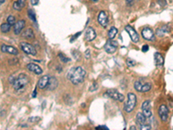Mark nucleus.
I'll list each match as a JSON object with an SVG mask.
<instances>
[{
	"mask_svg": "<svg viewBox=\"0 0 173 130\" xmlns=\"http://www.w3.org/2000/svg\"><path fill=\"white\" fill-rule=\"evenodd\" d=\"M86 76H87V72L81 66H76V67L70 69L67 75V79L70 81L71 83H73L74 85H79V84L82 83L84 82Z\"/></svg>",
	"mask_w": 173,
	"mask_h": 130,
	"instance_id": "obj_1",
	"label": "nucleus"
},
{
	"mask_svg": "<svg viewBox=\"0 0 173 130\" xmlns=\"http://www.w3.org/2000/svg\"><path fill=\"white\" fill-rule=\"evenodd\" d=\"M29 82V77L25 74L21 73L17 76V77L14 78L11 84L13 85V89L16 92H17L18 94H21L24 91Z\"/></svg>",
	"mask_w": 173,
	"mask_h": 130,
	"instance_id": "obj_2",
	"label": "nucleus"
},
{
	"mask_svg": "<svg viewBox=\"0 0 173 130\" xmlns=\"http://www.w3.org/2000/svg\"><path fill=\"white\" fill-rule=\"evenodd\" d=\"M137 105V96L133 93H129L127 95V99L124 103V110L126 113H131L134 110Z\"/></svg>",
	"mask_w": 173,
	"mask_h": 130,
	"instance_id": "obj_3",
	"label": "nucleus"
},
{
	"mask_svg": "<svg viewBox=\"0 0 173 130\" xmlns=\"http://www.w3.org/2000/svg\"><path fill=\"white\" fill-rule=\"evenodd\" d=\"M19 46H20V48H21V50H22L26 55L35 56L37 55V50L35 49V47H34L32 44H30V43H27V42H21L20 44H19Z\"/></svg>",
	"mask_w": 173,
	"mask_h": 130,
	"instance_id": "obj_4",
	"label": "nucleus"
},
{
	"mask_svg": "<svg viewBox=\"0 0 173 130\" xmlns=\"http://www.w3.org/2000/svg\"><path fill=\"white\" fill-rule=\"evenodd\" d=\"M105 95H107L108 97H110V98H112L113 100L117 101V102H124V100H125V95L123 94L119 93L116 89H109L107 90Z\"/></svg>",
	"mask_w": 173,
	"mask_h": 130,
	"instance_id": "obj_5",
	"label": "nucleus"
},
{
	"mask_svg": "<svg viewBox=\"0 0 173 130\" xmlns=\"http://www.w3.org/2000/svg\"><path fill=\"white\" fill-rule=\"evenodd\" d=\"M134 89L138 91V92H148L149 90H151V84L150 83H144L141 82L140 80H138L134 83Z\"/></svg>",
	"mask_w": 173,
	"mask_h": 130,
	"instance_id": "obj_6",
	"label": "nucleus"
},
{
	"mask_svg": "<svg viewBox=\"0 0 173 130\" xmlns=\"http://www.w3.org/2000/svg\"><path fill=\"white\" fill-rule=\"evenodd\" d=\"M118 43L116 41H113V39H109L107 43L104 46V49H105V51L108 54H113L116 52L117 49H118Z\"/></svg>",
	"mask_w": 173,
	"mask_h": 130,
	"instance_id": "obj_7",
	"label": "nucleus"
},
{
	"mask_svg": "<svg viewBox=\"0 0 173 130\" xmlns=\"http://www.w3.org/2000/svg\"><path fill=\"white\" fill-rule=\"evenodd\" d=\"M125 30L128 33V35L130 36V38L132 39V41L135 43L140 42V36L137 33V31L135 30L134 28H132L131 25H126L125 27Z\"/></svg>",
	"mask_w": 173,
	"mask_h": 130,
	"instance_id": "obj_8",
	"label": "nucleus"
},
{
	"mask_svg": "<svg viewBox=\"0 0 173 130\" xmlns=\"http://www.w3.org/2000/svg\"><path fill=\"white\" fill-rule=\"evenodd\" d=\"M142 114L148 119L151 118L152 116L151 108V101L146 100L142 104Z\"/></svg>",
	"mask_w": 173,
	"mask_h": 130,
	"instance_id": "obj_9",
	"label": "nucleus"
},
{
	"mask_svg": "<svg viewBox=\"0 0 173 130\" xmlns=\"http://www.w3.org/2000/svg\"><path fill=\"white\" fill-rule=\"evenodd\" d=\"M169 108L166 105L163 104L159 108V116L162 121H166L169 118Z\"/></svg>",
	"mask_w": 173,
	"mask_h": 130,
	"instance_id": "obj_10",
	"label": "nucleus"
},
{
	"mask_svg": "<svg viewBox=\"0 0 173 130\" xmlns=\"http://www.w3.org/2000/svg\"><path fill=\"white\" fill-rule=\"evenodd\" d=\"M98 23L103 27V28H106L108 24V16L107 14L106 11H101L99 15H98Z\"/></svg>",
	"mask_w": 173,
	"mask_h": 130,
	"instance_id": "obj_11",
	"label": "nucleus"
},
{
	"mask_svg": "<svg viewBox=\"0 0 173 130\" xmlns=\"http://www.w3.org/2000/svg\"><path fill=\"white\" fill-rule=\"evenodd\" d=\"M142 37L144 39L147 40V41H153L155 39L154 32L149 27H145L142 30Z\"/></svg>",
	"mask_w": 173,
	"mask_h": 130,
	"instance_id": "obj_12",
	"label": "nucleus"
},
{
	"mask_svg": "<svg viewBox=\"0 0 173 130\" xmlns=\"http://www.w3.org/2000/svg\"><path fill=\"white\" fill-rule=\"evenodd\" d=\"M1 51L3 53H7V54H10V55H13V56L18 55V51H17V49L11 46V45L3 44L1 46Z\"/></svg>",
	"mask_w": 173,
	"mask_h": 130,
	"instance_id": "obj_13",
	"label": "nucleus"
},
{
	"mask_svg": "<svg viewBox=\"0 0 173 130\" xmlns=\"http://www.w3.org/2000/svg\"><path fill=\"white\" fill-rule=\"evenodd\" d=\"M27 69L28 70H29L30 72L34 73V74H36V75H41L43 74V70L42 68L39 66V65L36 64V63H34V62H29L27 64Z\"/></svg>",
	"mask_w": 173,
	"mask_h": 130,
	"instance_id": "obj_14",
	"label": "nucleus"
},
{
	"mask_svg": "<svg viewBox=\"0 0 173 130\" xmlns=\"http://www.w3.org/2000/svg\"><path fill=\"white\" fill-rule=\"evenodd\" d=\"M96 32L94 28L88 27L85 32V39L88 42H92L96 38Z\"/></svg>",
	"mask_w": 173,
	"mask_h": 130,
	"instance_id": "obj_15",
	"label": "nucleus"
},
{
	"mask_svg": "<svg viewBox=\"0 0 173 130\" xmlns=\"http://www.w3.org/2000/svg\"><path fill=\"white\" fill-rule=\"evenodd\" d=\"M57 86H58V81H57L56 77H55V76L49 77L46 89L49 91H52V90H55L57 88Z\"/></svg>",
	"mask_w": 173,
	"mask_h": 130,
	"instance_id": "obj_16",
	"label": "nucleus"
},
{
	"mask_svg": "<svg viewBox=\"0 0 173 130\" xmlns=\"http://www.w3.org/2000/svg\"><path fill=\"white\" fill-rule=\"evenodd\" d=\"M24 25H25V21L24 20H19L15 23L14 24V33L16 35H19L23 29L24 28Z\"/></svg>",
	"mask_w": 173,
	"mask_h": 130,
	"instance_id": "obj_17",
	"label": "nucleus"
},
{
	"mask_svg": "<svg viewBox=\"0 0 173 130\" xmlns=\"http://www.w3.org/2000/svg\"><path fill=\"white\" fill-rule=\"evenodd\" d=\"M48 78H49V76L46 75V76H42V77L38 80L37 87H38L40 89H44L47 88V85H48Z\"/></svg>",
	"mask_w": 173,
	"mask_h": 130,
	"instance_id": "obj_18",
	"label": "nucleus"
},
{
	"mask_svg": "<svg viewBox=\"0 0 173 130\" xmlns=\"http://www.w3.org/2000/svg\"><path fill=\"white\" fill-rule=\"evenodd\" d=\"M146 117L143 115L142 113H138L137 114V116H136V123L137 125H138V127L143 126L146 123Z\"/></svg>",
	"mask_w": 173,
	"mask_h": 130,
	"instance_id": "obj_19",
	"label": "nucleus"
},
{
	"mask_svg": "<svg viewBox=\"0 0 173 130\" xmlns=\"http://www.w3.org/2000/svg\"><path fill=\"white\" fill-rule=\"evenodd\" d=\"M154 60H155V64L158 67H162L164 65V57L159 52H156L154 54Z\"/></svg>",
	"mask_w": 173,
	"mask_h": 130,
	"instance_id": "obj_20",
	"label": "nucleus"
},
{
	"mask_svg": "<svg viewBox=\"0 0 173 130\" xmlns=\"http://www.w3.org/2000/svg\"><path fill=\"white\" fill-rule=\"evenodd\" d=\"M169 31H170L169 26H168V25H164V26L159 28L157 30H156V34H157L159 37H164L165 34L169 33Z\"/></svg>",
	"mask_w": 173,
	"mask_h": 130,
	"instance_id": "obj_21",
	"label": "nucleus"
},
{
	"mask_svg": "<svg viewBox=\"0 0 173 130\" xmlns=\"http://www.w3.org/2000/svg\"><path fill=\"white\" fill-rule=\"evenodd\" d=\"M25 5V0H17V1L14 2L13 8L16 11H21Z\"/></svg>",
	"mask_w": 173,
	"mask_h": 130,
	"instance_id": "obj_22",
	"label": "nucleus"
},
{
	"mask_svg": "<svg viewBox=\"0 0 173 130\" xmlns=\"http://www.w3.org/2000/svg\"><path fill=\"white\" fill-rule=\"evenodd\" d=\"M23 37H25V38H28V39H30V38H34L35 37V35H34V32L33 30L29 28L27 29L24 32V34L22 35Z\"/></svg>",
	"mask_w": 173,
	"mask_h": 130,
	"instance_id": "obj_23",
	"label": "nucleus"
},
{
	"mask_svg": "<svg viewBox=\"0 0 173 130\" xmlns=\"http://www.w3.org/2000/svg\"><path fill=\"white\" fill-rule=\"evenodd\" d=\"M118 34V30L115 27H112L109 31H108V38L109 39H113Z\"/></svg>",
	"mask_w": 173,
	"mask_h": 130,
	"instance_id": "obj_24",
	"label": "nucleus"
},
{
	"mask_svg": "<svg viewBox=\"0 0 173 130\" xmlns=\"http://www.w3.org/2000/svg\"><path fill=\"white\" fill-rule=\"evenodd\" d=\"M10 25L8 24V23H4L1 24V27H0V30H1V31L3 32V33H7V32L10 31Z\"/></svg>",
	"mask_w": 173,
	"mask_h": 130,
	"instance_id": "obj_25",
	"label": "nucleus"
},
{
	"mask_svg": "<svg viewBox=\"0 0 173 130\" xmlns=\"http://www.w3.org/2000/svg\"><path fill=\"white\" fill-rule=\"evenodd\" d=\"M28 16L29 18L33 21L36 23L37 22V18H36V13H35V11L33 10H29L28 11Z\"/></svg>",
	"mask_w": 173,
	"mask_h": 130,
	"instance_id": "obj_26",
	"label": "nucleus"
},
{
	"mask_svg": "<svg viewBox=\"0 0 173 130\" xmlns=\"http://www.w3.org/2000/svg\"><path fill=\"white\" fill-rule=\"evenodd\" d=\"M58 56H59L60 60H61L62 62H68L69 61H70V59H69L68 57H67V56H66L64 54H62V53H59Z\"/></svg>",
	"mask_w": 173,
	"mask_h": 130,
	"instance_id": "obj_27",
	"label": "nucleus"
},
{
	"mask_svg": "<svg viewBox=\"0 0 173 130\" xmlns=\"http://www.w3.org/2000/svg\"><path fill=\"white\" fill-rule=\"evenodd\" d=\"M7 23H8L10 26H12V25L15 24V23H16V18H15L14 16H9L8 18H7Z\"/></svg>",
	"mask_w": 173,
	"mask_h": 130,
	"instance_id": "obj_28",
	"label": "nucleus"
},
{
	"mask_svg": "<svg viewBox=\"0 0 173 130\" xmlns=\"http://www.w3.org/2000/svg\"><path fill=\"white\" fill-rule=\"evenodd\" d=\"M126 64L128 67H133L136 65V62L134 60H132V58H127L126 59Z\"/></svg>",
	"mask_w": 173,
	"mask_h": 130,
	"instance_id": "obj_29",
	"label": "nucleus"
},
{
	"mask_svg": "<svg viewBox=\"0 0 173 130\" xmlns=\"http://www.w3.org/2000/svg\"><path fill=\"white\" fill-rule=\"evenodd\" d=\"M98 89V83H94V84L90 87V89H89V90L91 91V92H93V91H95V90H97Z\"/></svg>",
	"mask_w": 173,
	"mask_h": 130,
	"instance_id": "obj_30",
	"label": "nucleus"
},
{
	"mask_svg": "<svg viewBox=\"0 0 173 130\" xmlns=\"http://www.w3.org/2000/svg\"><path fill=\"white\" fill-rule=\"evenodd\" d=\"M140 129H144V130L151 129V125H149V124H145V125H143V126H140Z\"/></svg>",
	"mask_w": 173,
	"mask_h": 130,
	"instance_id": "obj_31",
	"label": "nucleus"
},
{
	"mask_svg": "<svg viewBox=\"0 0 173 130\" xmlns=\"http://www.w3.org/2000/svg\"><path fill=\"white\" fill-rule=\"evenodd\" d=\"M158 3L159 4V5H160L161 7H164V6L167 5L166 0H158Z\"/></svg>",
	"mask_w": 173,
	"mask_h": 130,
	"instance_id": "obj_32",
	"label": "nucleus"
},
{
	"mask_svg": "<svg viewBox=\"0 0 173 130\" xmlns=\"http://www.w3.org/2000/svg\"><path fill=\"white\" fill-rule=\"evenodd\" d=\"M81 31H80V32H77V33H76L75 35H74V36L72 37V38H71L70 42H71V43H72V42H74V41H75V39H76V38H77V37L80 36V35H81Z\"/></svg>",
	"mask_w": 173,
	"mask_h": 130,
	"instance_id": "obj_33",
	"label": "nucleus"
},
{
	"mask_svg": "<svg viewBox=\"0 0 173 130\" xmlns=\"http://www.w3.org/2000/svg\"><path fill=\"white\" fill-rule=\"evenodd\" d=\"M148 51H149V45H147V44H145L144 46H142V51H143L144 53L147 52Z\"/></svg>",
	"mask_w": 173,
	"mask_h": 130,
	"instance_id": "obj_34",
	"label": "nucleus"
},
{
	"mask_svg": "<svg viewBox=\"0 0 173 130\" xmlns=\"http://www.w3.org/2000/svg\"><path fill=\"white\" fill-rule=\"evenodd\" d=\"M95 129H103V130H108V127L107 126H98L95 127Z\"/></svg>",
	"mask_w": 173,
	"mask_h": 130,
	"instance_id": "obj_35",
	"label": "nucleus"
},
{
	"mask_svg": "<svg viewBox=\"0 0 173 130\" xmlns=\"http://www.w3.org/2000/svg\"><path fill=\"white\" fill-rule=\"evenodd\" d=\"M85 56L87 58H90V50H87L85 52Z\"/></svg>",
	"mask_w": 173,
	"mask_h": 130,
	"instance_id": "obj_36",
	"label": "nucleus"
},
{
	"mask_svg": "<svg viewBox=\"0 0 173 130\" xmlns=\"http://www.w3.org/2000/svg\"><path fill=\"white\" fill-rule=\"evenodd\" d=\"M31 3L33 5H37L39 3V0H31Z\"/></svg>",
	"mask_w": 173,
	"mask_h": 130,
	"instance_id": "obj_37",
	"label": "nucleus"
},
{
	"mask_svg": "<svg viewBox=\"0 0 173 130\" xmlns=\"http://www.w3.org/2000/svg\"><path fill=\"white\" fill-rule=\"evenodd\" d=\"M40 118L39 117H33V118H30L29 121H39Z\"/></svg>",
	"mask_w": 173,
	"mask_h": 130,
	"instance_id": "obj_38",
	"label": "nucleus"
},
{
	"mask_svg": "<svg viewBox=\"0 0 173 130\" xmlns=\"http://www.w3.org/2000/svg\"><path fill=\"white\" fill-rule=\"evenodd\" d=\"M126 2L127 5H132L134 2V0H126Z\"/></svg>",
	"mask_w": 173,
	"mask_h": 130,
	"instance_id": "obj_39",
	"label": "nucleus"
},
{
	"mask_svg": "<svg viewBox=\"0 0 173 130\" xmlns=\"http://www.w3.org/2000/svg\"><path fill=\"white\" fill-rule=\"evenodd\" d=\"M36 96H37V89H35V90L33 92V95H32V97H33V98H35Z\"/></svg>",
	"mask_w": 173,
	"mask_h": 130,
	"instance_id": "obj_40",
	"label": "nucleus"
},
{
	"mask_svg": "<svg viewBox=\"0 0 173 130\" xmlns=\"http://www.w3.org/2000/svg\"><path fill=\"white\" fill-rule=\"evenodd\" d=\"M5 2V0H0V6H1Z\"/></svg>",
	"mask_w": 173,
	"mask_h": 130,
	"instance_id": "obj_41",
	"label": "nucleus"
},
{
	"mask_svg": "<svg viewBox=\"0 0 173 130\" xmlns=\"http://www.w3.org/2000/svg\"><path fill=\"white\" fill-rule=\"evenodd\" d=\"M130 129H131V130H134V129H137V128H136L135 126H131V127H130Z\"/></svg>",
	"mask_w": 173,
	"mask_h": 130,
	"instance_id": "obj_42",
	"label": "nucleus"
},
{
	"mask_svg": "<svg viewBox=\"0 0 173 130\" xmlns=\"http://www.w3.org/2000/svg\"><path fill=\"white\" fill-rule=\"evenodd\" d=\"M89 1H93V2H96V1H98V0H89Z\"/></svg>",
	"mask_w": 173,
	"mask_h": 130,
	"instance_id": "obj_43",
	"label": "nucleus"
}]
</instances>
